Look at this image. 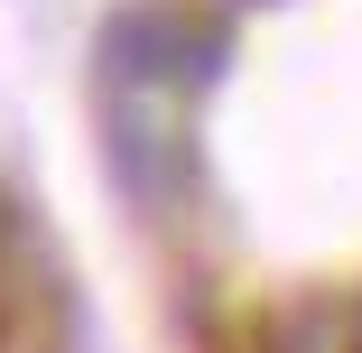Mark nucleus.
I'll use <instances>...</instances> for the list:
<instances>
[{
  "label": "nucleus",
  "mask_w": 362,
  "mask_h": 353,
  "mask_svg": "<svg viewBox=\"0 0 362 353\" xmlns=\"http://www.w3.org/2000/svg\"><path fill=\"white\" fill-rule=\"evenodd\" d=\"M214 47L223 28H204L177 0L121 10L103 28V149L149 214H177L186 195V93L214 75Z\"/></svg>",
  "instance_id": "obj_1"
},
{
  "label": "nucleus",
  "mask_w": 362,
  "mask_h": 353,
  "mask_svg": "<svg viewBox=\"0 0 362 353\" xmlns=\"http://www.w3.org/2000/svg\"><path fill=\"white\" fill-rule=\"evenodd\" d=\"M260 344L269 353H353V325H334L325 307H307V316H279Z\"/></svg>",
  "instance_id": "obj_2"
}]
</instances>
